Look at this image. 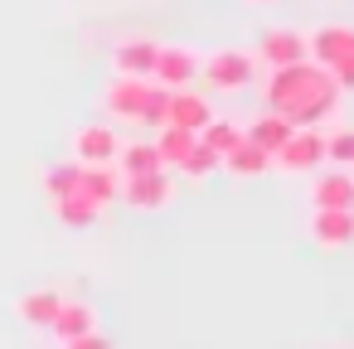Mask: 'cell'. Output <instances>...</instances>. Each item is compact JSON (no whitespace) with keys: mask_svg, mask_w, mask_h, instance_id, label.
<instances>
[{"mask_svg":"<svg viewBox=\"0 0 354 349\" xmlns=\"http://www.w3.org/2000/svg\"><path fill=\"white\" fill-rule=\"evenodd\" d=\"M199 78V54L189 44H160L156 49V64H151V83L165 88V93H180V88H194Z\"/></svg>","mask_w":354,"mask_h":349,"instance_id":"8992f818","label":"cell"},{"mask_svg":"<svg viewBox=\"0 0 354 349\" xmlns=\"http://www.w3.org/2000/svg\"><path fill=\"white\" fill-rule=\"evenodd\" d=\"M325 165L354 175V126H335V131H325Z\"/></svg>","mask_w":354,"mask_h":349,"instance_id":"603a6c76","label":"cell"},{"mask_svg":"<svg viewBox=\"0 0 354 349\" xmlns=\"http://www.w3.org/2000/svg\"><path fill=\"white\" fill-rule=\"evenodd\" d=\"M252 59H257V68H291V64H306V35L291 30V25H272V30H262Z\"/></svg>","mask_w":354,"mask_h":349,"instance_id":"52a82bcc","label":"cell"},{"mask_svg":"<svg viewBox=\"0 0 354 349\" xmlns=\"http://www.w3.org/2000/svg\"><path fill=\"white\" fill-rule=\"evenodd\" d=\"M194 131H185V126H156V136H151V146H156V155H160V165L165 170H175L189 151H194Z\"/></svg>","mask_w":354,"mask_h":349,"instance_id":"ffe728a7","label":"cell"},{"mask_svg":"<svg viewBox=\"0 0 354 349\" xmlns=\"http://www.w3.org/2000/svg\"><path fill=\"white\" fill-rule=\"evenodd\" d=\"M59 305H64V296H59L54 286H35V291L15 296V315H20L30 330H49L54 315H59Z\"/></svg>","mask_w":354,"mask_h":349,"instance_id":"5bb4252c","label":"cell"},{"mask_svg":"<svg viewBox=\"0 0 354 349\" xmlns=\"http://www.w3.org/2000/svg\"><path fill=\"white\" fill-rule=\"evenodd\" d=\"M262 107L286 117L291 126H330L339 112H344V93L335 88V78L325 68H315L310 59L306 64H291V68H267L262 78Z\"/></svg>","mask_w":354,"mask_h":349,"instance_id":"6da1fadb","label":"cell"},{"mask_svg":"<svg viewBox=\"0 0 354 349\" xmlns=\"http://www.w3.org/2000/svg\"><path fill=\"white\" fill-rule=\"evenodd\" d=\"M64 349H112V339L97 334V330H88V334H78V339H64Z\"/></svg>","mask_w":354,"mask_h":349,"instance_id":"4316f807","label":"cell"},{"mask_svg":"<svg viewBox=\"0 0 354 349\" xmlns=\"http://www.w3.org/2000/svg\"><path fill=\"white\" fill-rule=\"evenodd\" d=\"M127 209H141V214H156V209H170L175 204V175L170 170H151V175H122V194H117Z\"/></svg>","mask_w":354,"mask_h":349,"instance_id":"5b68a950","label":"cell"},{"mask_svg":"<svg viewBox=\"0 0 354 349\" xmlns=\"http://www.w3.org/2000/svg\"><path fill=\"white\" fill-rule=\"evenodd\" d=\"M78 194H88L97 209H112L117 194H122V170H117V165H83V175H78Z\"/></svg>","mask_w":354,"mask_h":349,"instance_id":"9a60e30c","label":"cell"},{"mask_svg":"<svg viewBox=\"0 0 354 349\" xmlns=\"http://www.w3.org/2000/svg\"><path fill=\"white\" fill-rule=\"evenodd\" d=\"M310 209H354V175L349 170H315L310 175Z\"/></svg>","mask_w":354,"mask_h":349,"instance_id":"4fadbf2b","label":"cell"},{"mask_svg":"<svg viewBox=\"0 0 354 349\" xmlns=\"http://www.w3.org/2000/svg\"><path fill=\"white\" fill-rule=\"evenodd\" d=\"M320 165H325V131L320 126H296L272 155V170L296 175V180H310Z\"/></svg>","mask_w":354,"mask_h":349,"instance_id":"277c9868","label":"cell"},{"mask_svg":"<svg viewBox=\"0 0 354 349\" xmlns=\"http://www.w3.org/2000/svg\"><path fill=\"white\" fill-rule=\"evenodd\" d=\"M218 170H223V175H233V180H262V175L272 170V155H267V151H257L252 141H238L228 155H218Z\"/></svg>","mask_w":354,"mask_h":349,"instance_id":"2e32d148","label":"cell"},{"mask_svg":"<svg viewBox=\"0 0 354 349\" xmlns=\"http://www.w3.org/2000/svg\"><path fill=\"white\" fill-rule=\"evenodd\" d=\"M214 117H218V112H214L209 93H199V88H180V93H170V102H165V126H185V131H194V136H199Z\"/></svg>","mask_w":354,"mask_h":349,"instance_id":"ba28073f","label":"cell"},{"mask_svg":"<svg viewBox=\"0 0 354 349\" xmlns=\"http://www.w3.org/2000/svg\"><path fill=\"white\" fill-rule=\"evenodd\" d=\"M238 141H243V126H238V122H228V117H214V122L199 131V146H209L214 155H228Z\"/></svg>","mask_w":354,"mask_h":349,"instance_id":"7402d4cb","label":"cell"},{"mask_svg":"<svg viewBox=\"0 0 354 349\" xmlns=\"http://www.w3.org/2000/svg\"><path fill=\"white\" fill-rule=\"evenodd\" d=\"M165 102L170 93L156 88L151 78H112L102 93V112L122 126H165Z\"/></svg>","mask_w":354,"mask_h":349,"instance_id":"7a4b0ae2","label":"cell"},{"mask_svg":"<svg viewBox=\"0 0 354 349\" xmlns=\"http://www.w3.org/2000/svg\"><path fill=\"white\" fill-rule=\"evenodd\" d=\"M349 49H354V25H344V20H330V25H320V30L306 35V59H310L315 68L339 64Z\"/></svg>","mask_w":354,"mask_h":349,"instance_id":"30bf717a","label":"cell"},{"mask_svg":"<svg viewBox=\"0 0 354 349\" xmlns=\"http://www.w3.org/2000/svg\"><path fill=\"white\" fill-rule=\"evenodd\" d=\"M59 339H78V334H88V330H97V310L88 305V301H68L64 296V305H59V315H54V325H49Z\"/></svg>","mask_w":354,"mask_h":349,"instance_id":"d6986e66","label":"cell"},{"mask_svg":"<svg viewBox=\"0 0 354 349\" xmlns=\"http://www.w3.org/2000/svg\"><path fill=\"white\" fill-rule=\"evenodd\" d=\"M112 165H117L122 175H151V170H165L151 141H127V146L117 151V160H112Z\"/></svg>","mask_w":354,"mask_h":349,"instance_id":"44dd1931","label":"cell"},{"mask_svg":"<svg viewBox=\"0 0 354 349\" xmlns=\"http://www.w3.org/2000/svg\"><path fill=\"white\" fill-rule=\"evenodd\" d=\"M325 73L335 78V88H339V93H354V49H349V54H344L339 64H330Z\"/></svg>","mask_w":354,"mask_h":349,"instance_id":"484cf974","label":"cell"},{"mask_svg":"<svg viewBox=\"0 0 354 349\" xmlns=\"http://www.w3.org/2000/svg\"><path fill=\"white\" fill-rule=\"evenodd\" d=\"M310 243L339 252L354 243V209H310Z\"/></svg>","mask_w":354,"mask_h":349,"instance_id":"8fae6325","label":"cell"},{"mask_svg":"<svg viewBox=\"0 0 354 349\" xmlns=\"http://www.w3.org/2000/svg\"><path fill=\"white\" fill-rule=\"evenodd\" d=\"M248 6H277V0H248Z\"/></svg>","mask_w":354,"mask_h":349,"instance_id":"83f0119b","label":"cell"},{"mask_svg":"<svg viewBox=\"0 0 354 349\" xmlns=\"http://www.w3.org/2000/svg\"><path fill=\"white\" fill-rule=\"evenodd\" d=\"M49 214H54L64 228H93V223L102 218V209H97L88 194H59V199H49Z\"/></svg>","mask_w":354,"mask_h":349,"instance_id":"ac0fdd59","label":"cell"},{"mask_svg":"<svg viewBox=\"0 0 354 349\" xmlns=\"http://www.w3.org/2000/svg\"><path fill=\"white\" fill-rule=\"evenodd\" d=\"M175 175H185V180H209V175H218V155H214L209 146H199V141H194V151L175 165Z\"/></svg>","mask_w":354,"mask_h":349,"instance_id":"cb8c5ba5","label":"cell"},{"mask_svg":"<svg viewBox=\"0 0 354 349\" xmlns=\"http://www.w3.org/2000/svg\"><path fill=\"white\" fill-rule=\"evenodd\" d=\"M199 78H204V93L233 97V93L252 88L262 78V68H257V59L248 49H214L209 59H199Z\"/></svg>","mask_w":354,"mask_h":349,"instance_id":"3957f363","label":"cell"},{"mask_svg":"<svg viewBox=\"0 0 354 349\" xmlns=\"http://www.w3.org/2000/svg\"><path fill=\"white\" fill-rule=\"evenodd\" d=\"M156 49H160V39H151V35L117 39V49H112V73H117V78H151Z\"/></svg>","mask_w":354,"mask_h":349,"instance_id":"7c38bea8","label":"cell"},{"mask_svg":"<svg viewBox=\"0 0 354 349\" xmlns=\"http://www.w3.org/2000/svg\"><path fill=\"white\" fill-rule=\"evenodd\" d=\"M78 175H83V165H78V160L44 170V194H49V199H59V194H78Z\"/></svg>","mask_w":354,"mask_h":349,"instance_id":"d4e9b609","label":"cell"},{"mask_svg":"<svg viewBox=\"0 0 354 349\" xmlns=\"http://www.w3.org/2000/svg\"><path fill=\"white\" fill-rule=\"evenodd\" d=\"M117 151H122V136L107 122H93V126H78L73 131V160L78 165H112Z\"/></svg>","mask_w":354,"mask_h":349,"instance_id":"9c48e42d","label":"cell"},{"mask_svg":"<svg viewBox=\"0 0 354 349\" xmlns=\"http://www.w3.org/2000/svg\"><path fill=\"white\" fill-rule=\"evenodd\" d=\"M296 126L286 122V117H277V112H262V117H252L248 122V131H243V141H252L257 151H267V155H277V146L291 136Z\"/></svg>","mask_w":354,"mask_h":349,"instance_id":"e0dca14e","label":"cell"}]
</instances>
